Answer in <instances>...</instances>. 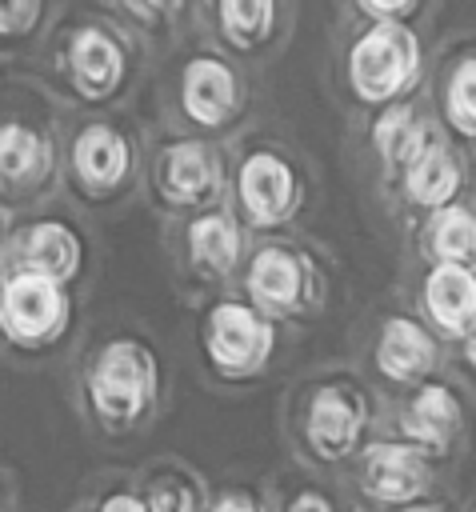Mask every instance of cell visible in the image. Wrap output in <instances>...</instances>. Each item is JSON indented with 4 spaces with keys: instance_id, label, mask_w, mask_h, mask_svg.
I'll return each instance as SVG.
<instances>
[{
    "instance_id": "4",
    "label": "cell",
    "mask_w": 476,
    "mask_h": 512,
    "mask_svg": "<svg viewBox=\"0 0 476 512\" xmlns=\"http://www.w3.org/2000/svg\"><path fill=\"white\" fill-rule=\"evenodd\" d=\"M360 492L396 512L412 508L432 492V460L404 440L368 444L360 456Z\"/></svg>"
},
{
    "instance_id": "22",
    "label": "cell",
    "mask_w": 476,
    "mask_h": 512,
    "mask_svg": "<svg viewBox=\"0 0 476 512\" xmlns=\"http://www.w3.org/2000/svg\"><path fill=\"white\" fill-rule=\"evenodd\" d=\"M440 116L456 136L476 140V52L452 60L440 84Z\"/></svg>"
},
{
    "instance_id": "33",
    "label": "cell",
    "mask_w": 476,
    "mask_h": 512,
    "mask_svg": "<svg viewBox=\"0 0 476 512\" xmlns=\"http://www.w3.org/2000/svg\"><path fill=\"white\" fill-rule=\"evenodd\" d=\"M472 512H476V508H472Z\"/></svg>"
},
{
    "instance_id": "24",
    "label": "cell",
    "mask_w": 476,
    "mask_h": 512,
    "mask_svg": "<svg viewBox=\"0 0 476 512\" xmlns=\"http://www.w3.org/2000/svg\"><path fill=\"white\" fill-rule=\"evenodd\" d=\"M420 12L416 0H364L360 4V16H368V24H412V16Z\"/></svg>"
},
{
    "instance_id": "8",
    "label": "cell",
    "mask_w": 476,
    "mask_h": 512,
    "mask_svg": "<svg viewBox=\"0 0 476 512\" xmlns=\"http://www.w3.org/2000/svg\"><path fill=\"white\" fill-rule=\"evenodd\" d=\"M460 432H464V404L448 384L428 380V384L412 388V396L400 408L404 444L420 448L432 460V456H448L452 444L460 440Z\"/></svg>"
},
{
    "instance_id": "2",
    "label": "cell",
    "mask_w": 476,
    "mask_h": 512,
    "mask_svg": "<svg viewBox=\"0 0 476 512\" xmlns=\"http://www.w3.org/2000/svg\"><path fill=\"white\" fill-rule=\"evenodd\" d=\"M156 392V360L136 340H112L92 376H88V400L100 420L108 424H132L144 416Z\"/></svg>"
},
{
    "instance_id": "27",
    "label": "cell",
    "mask_w": 476,
    "mask_h": 512,
    "mask_svg": "<svg viewBox=\"0 0 476 512\" xmlns=\"http://www.w3.org/2000/svg\"><path fill=\"white\" fill-rule=\"evenodd\" d=\"M100 512H152V508H148V500H140L132 492H116V496H108L100 504Z\"/></svg>"
},
{
    "instance_id": "20",
    "label": "cell",
    "mask_w": 476,
    "mask_h": 512,
    "mask_svg": "<svg viewBox=\"0 0 476 512\" xmlns=\"http://www.w3.org/2000/svg\"><path fill=\"white\" fill-rule=\"evenodd\" d=\"M432 136H436V132L412 112V104H392V108H384V112L376 116V124H372V144H376L384 168L396 172V176L404 172V164H408Z\"/></svg>"
},
{
    "instance_id": "18",
    "label": "cell",
    "mask_w": 476,
    "mask_h": 512,
    "mask_svg": "<svg viewBox=\"0 0 476 512\" xmlns=\"http://www.w3.org/2000/svg\"><path fill=\"white\" fill-rule=\"evenodd\" d=\"M424 252L432 264L476 268V212L464 204L432 212L424 224Z\"/></svg>"
},
{
    "instance_id": "12",
    "label": "cell",
    "mask_w": 476,
    "mask_h": 512,
    "mask_svg": "<svg viewBox=\"0 0 476 512\" xmlns=\"http://www.w3.org/2000/svg\"><path fill=\"white\" fill-rule=\"evenodd\" d=\"M184 116L200 128H224L240 108V80L216 56H192L180 76Z\"/></svg>"
},
{
    "instance_id": "5",
    "label": "cell",
    "mask_w": 476,
    "mask_h": 512,
    "mask_svg": "<svg viewBox=\"0 0 476 512\" xmlns=\"http://www.w3.org/2000/svg\"><path fill=\"white\" fill-rule=\"evenodd\" d=\"M368 432V400L352 384H324L312 392L304 412V440L316 460H348Z\"/></svg>"
},
{
    "instance_id": "14",
    "label": "cell",
    "mask_w": 476,
    "mask_h": 512,
    "mask_svg": "<svg viewBox=\"0 0 476 512\" xmlns=\"http://www.w3.org/2000/svg\"><path fill=\"white\" fill-rule=\"evenodd\" d=\"M132 168V148L112 124H84L80 136L72 140V172L80 188L92 196H108L124 184Z\"/></svg>"
},
{
    "instance_id": "23",
    "label": "cell",
    "mask_w": 476,
    "mask_h": 512,
    "mask_svg": "<svg viewBox=\"0 0 476 512\" xmlns=\"http://www.w3.org/2000/svg\"><path fill=\"white\" fill-rule=\"evenodd\" d=\"M276 16H280V8L272 0H224L216 8V20H220L224 40L232 48H240V52L260 48L276 32Z\"/></svg>"
},
{
    "instance_id": "13",
    "label": "cell",
    "mask_w": 476,
    "mask_h": 512,
    "mask_svg": "<svg viewBox=\"0 0 476 512\" xmlns=\"http://www.w3.org/2000/svg\"><path fill=\"white\" fill-rule=\"evenodd\" d=\"M124 48L104 28H80L68 44V76L84 100H108L124 84Z\"/></svg>"
},
{
    "instance_id": "25",
    "label": "cell",
    "mask_w": 476,
    "mask_h": 512,
    "mask_svg": "<svg viewBox=\"0 0 476 512\" xmlns=\"http://www.w3.org/2000/svg\"><path fill=\"white\" fill-rule=\"evenodd\" d=\"M40 4H0V36H24L32 24H40Z\"/></svg>"
},
{
    "instance_id": "19",
    "label": "cell",
    "mask_w": 476,
    "mask_h": 512,
    "mask_svg": "<svg viewBox=\"0 0 476 512\" xmlns=\"http://www.w3.org/2000/svg\"><path fill=\"white\" fill-rule=\"evenodd\" d=\"M48 140L32 132L28 124H4L0 128V188L28 192L48 172Z\"/></svg>"
},
{
    "instance_id": "30",
    "label": "cell",
    "mask_w": 476,
    "mask_h": 512,
    "mask_svg": "<svg viewBox=\"0 0 476 512\" xmlns=\"http://www.w3.org/2000/svg\"><path fill=\"white\" fill-rule=\"evenodd\" d=\"M400 512H452L444 500H420V504H412V508H400Z\"/></svg>"
},
{
    "instance_id": "21",
    "label": "cell",
    "mask_w": 476,
    "mask_h": 512,
    "mask_svg": "<svg viewBox=\"0 0 476 512\" xmlns=\"http://www.w3.org/2000/svg\"><path fill=\"white\" fill-rule=\"evenodd\" d=\"M188 256L204 276H228L240 260V228L224 212L196 216L188 224Z\"/></svg>"
},
{
    "instance_id": "15",
    "label": "cell",
    "mask_w": 476,
    "mask_h": 512,
    "mask_svg": "<svg viewBox=\"0 0 476 512\" xmlns=\"http://www.w3.org/2000/svg\"><path fill=\"white\" fill-rule=\"evenodd\" d=\"M156 180L172 204H208L220 188V160L204 140H176L160 152Z\"/></svg>"
},
{
    "instance_id": "32",
    "label": "cell",
    "mask_w": 476,
    "mask_h": 512,
    "mask_svg": "<svg viewBox=\"0 0 476 512\" xmlns=\"http://www.w3.org/2000/svg\"><path fill=\"white\" fill-rule=\"evenodd\" d=\"M0 316H4V288H0Z\"/></svg>"
},
{
    "instance_id": "7",
    "label": "cell",
    "mask_w": 476,
    "mask_h": 512,
    "mask_svg": "<svg viewBox=\"0 0 476 512\" xmlns=\"http://www.w3.org/2000/svg\"><path fill=\"white\" fill-rule=\"evenodd\" d=\"M236 196L256 228H276L300 208V180L276 152H252L236 172Z\"/></svg>"
},
{
    "instance_id": "1",
    "label": "cell",
    "mask_w": 476,
    "mask_h": 512,
    "mask_svg": "<svg viewBox=\"0 0 476 512\" xmlns=\"http://www.w3.org/2000/svg\"><path fill=\"white\" fill-rule=\"evenodd\" d=\"M424 48L412 24H368L348 48V84L364 104H400L420 84Z\"/></svg>"
},
{
    "instance_id": "3",
    "label": "cell",
    "mask_w": 476,
    "mask_h": 512,
    "mask_svg": "<svg viewBox=\"0 0 476 512\" xmlns=\"http://www.w3.org/2000/svg\"><path fill=\"white\" fill-rule=\"evenodd\" d=\"M272 348H276V328L264 312L240 300L212 304L204 320V352L220 376L228 380L256 376L272 360Z\"/></svg>"
},
{
    "instance_id": "26",
    "label": "cell",
    "mask_w": 476,
    "mask_h": 512,
    "mask_svg": "<svg viewBox=\"0 0 476 512\" xmlns=\"http://www.w3.org/2000/svg\"><path fill=\"white\" fill-rule=\"evenodd\" d=\"M284 512H336V504H332L324 492L304 488V492H296V496L288 500V508H284Z\"/></svg>"
},
{
    "instance_id": "28",
    "label": "cell",
    "mask_w": 476,
    "mask_h": 512,
    "mask_svg": "<svg viewBox=\"0 0 476 512\" xmlns=\"http://www.w3.org/2000/svg\"><path fill=\"white\" fill-rule=\"evenodd\" d=\"M208 512H264L256 500H248V496H240V492H232V496H220Z\"/></svg>"
},
{
    "instance_id": "10",
    "label": "cell",
    "mask_w": 476,
    "mask_h": 512,
    "mask_svg": "<svg viewBox=\"0 0 476 512\" xmlns=\"http://www.w3.org/2000/svg\"><path fill=\"white\" fill-rule=\"evenodd\" d=\"M468 184V168L460 152H452L440 136H432L400 172V192L412 208H424L428 216L440 208L460 204V192Z\"/></svg>"
},
{
    "instance_id": "17",
    "label": "cell",
    "mask_w": 476,
    "mask_h": 512,
    "mask_svg": "<svg viewBox=\"0 0 476 512\" xmlns=\"http://www.w3.org/2000/svg\"><path fill=\"white\" fill-rule=\"evenodd\" d=\"M80 260H84V244L60 220H40L20 240V264H24L20 272H36L44 280L68 284L80 272Z\"/></svg>"
},
{
    "instance_id": "6",
    "label": "cell",
    "mask_w": 476,
    "mask_h": 512,
    "mask_svg": "<svg viewBox=\"0 0 476 512\" xmlns=\"http://www.w3.org/2000/svg\"><path fill=\"white\" fill-rule=\"evenodd\" d=\"M68 324V296L64 284L44 280L36 272H16L4 284V316L0 328L12 344L40 348L52 344Z\"/></svg>"
},
{
    "instance_id": "9",
    "label": "cell",
    "mask_w": 476,
    "mask_h": 512,
    "mask_svg": "<svg viewBox=\"0 0 476 512\" xmlns=\"http://www.w3.org/2000/svg\"><path fill=\"white\" fill-rule=\"evenodd\" d=\"M372 364L388 384L420 388V384H428L432 368L440 364V344L420 320L388 316L380 324V336H376V348H372Z\"/></svg>"
},
{
    "instance_id": "11",
    "label": "cell",
    "mask_w": 476,
    "mask_h": 512,
    "mask_svg": "<svg viewBox=\"0 0 476 512\" xmlns=\"http://www.w3.org/2000/svg\"><path fill=\"white\" fill-rule=\"evenodd\" d=\"M420 308L448 340H468L476 328V268L432 264L420 284Z\"/></svg>"
},
{
    "instance_id": "16",
    "label": "cell",
    "mask_w": 476,
    "mask_h": 512,
    "mask_svg": "<svg viewBox=\"0 0 476 512\" xmlns=\"http://www.w3.org/2000/svg\"><path fill=\"white\" fill-rule=\"evenodd\" d=\"M248 296L260 304V308H272V312H292L304 304L308 288H312V272L308 264L292 252V248H260L248 264Z\"/></svg>"
},
{
    "instance_id": "29",
    "label": "cell",
    "mask_w": 476,
    "mask_h": 512,
    "mask_svg": "<svg viewBox=\"0 0 476 512\" xmlns=\"http://www.w3.org/2000/svg\"><path fill=\"white\" fill-rule=\"evenodd\" d=\"M148 508H152V512H188V500H184L180 492H168V488H164V492L152 496Z\"/></svg>"
},
{
    "instance_id": "31",
    "label": "cell",
    "mask_w": 476,
    "mask_h": 512,
    "mask_svg": "<svg viewBox=\"0 0 476 512\" xmlns=\"http://www.w3.org/2000/svg\"><path fill=\"white\" fill-rule=\"evenodd\" d=\"M464 360H468V368L476 372V328H472V336L464 340Z\"/></svg>"
}]
</instances>
